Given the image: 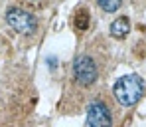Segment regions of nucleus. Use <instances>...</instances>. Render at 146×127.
<instances>
[{"label": "nucleus", "instance_id": "f257e3e1", "mask_svg": "<svg viewBox=\"0 0 146 127\" xmlns=\"http://www.w3.org/2000/svg\"><path fill=\"white\" fill-rule=\"evenodd\" d=\"M144 93V81L142 77L136 76V74H128V76H122L115 81L113 85V95L115 99L124 105V107H130L138 101Z\"/></svg>", "mask_w": 146, "mask_h": 127}, {"label": "nucleus", "instance_id": "39448f33", "mask_svg": "<svg viewBox=\"0 0 146 127\" xmlns=\"http://www.w3.org/2000/svg\"><path fill=\"white\" fill-rule=\"evenodd\" d=\"M128 32H130V22H128V18H126V16L117 18V20L111 24V36H113V38H117V40L126 38V36H128Z\"/></svg>", "mask_w": 146, "mask_h": 127}, {"label": "nucleus", "instance_id": "423d86ee", "mask_svg": "<svg viewBox=\"0 0 146 127\" xmlns=\"http://www.w3.org/2000/svg\"><path fill=\"white\" fill-rule=\"evenodd\" d=\"M89 10H85V8H79L77 10V14L73 16V24L77 30H87L89 28Z\"/></svg>", "mask_w": 146, "mask_h": 127}, {"label": "nucleus", "instance_id": "20e7f679", "mask_svg": "<svg viewBox=\"0 0 146 127\" xmlns=\"http://www.w3.org/2000/svg\"><path fill=\"white\" fill-rule=\"evenodd\" d=\"M87 123L89 127H113V115L109 105L103 99H93L87 107Z\"/></svg>", "mask_w": 146, "mask_h": 127}, {"label": "nucleus", "instance_id": "0eeeda50", "mask_svg": "<svg viewBox=\"0 0 146 127\" xmlns=\"http://www.w3.org/2000/svg\"><path fill=\"white\" fill-rule=\"evenodd\" d=\"M99 6L105 12H117L121 8V0H99Z\"/></svg>", "mask_w": 146, "mask_h": 127}, {"label": "nucleus", "instance_id": "f03ea898", "mask_svg": "<svg viewBox=\"0 0 146 127\" xmlns=\"http://www.w3.org/2000/svg\"><path fill=\"white\" fill-rule=\"evenodd\" d=\"M73 77L83 87L93 85L99 77V68H97V64H95V60L91 56H87V54L77 56L75 62H73Z\"/></svg>", "mask_w": 146, "mask_h": 127}, {"label": "nucleus", "instance_id": "7ed1b4c3", "mask_svg": "<svg viewBox=\"0 0 146 127\" xmlns=\"http://www.w3.org/2000/svg\"><path fill=\"white\" fill-rule=\"evenodd\" d=\"M6 22L10 24L12 30H16V32H20V34H34L36 28H38L36 16H32L30 12H26L22 8H16V6L8 8V12H6Z\"/></svg>", "mask_w": 146, "mask_h": 127}]
</instances>
